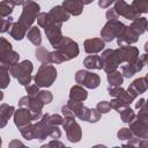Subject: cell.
Listing matches in <instances>:
<instances>
[{"mask_svg": "<svg viewBox=\"0 0 148 148\" xmlns=\"http://www.w3.org/2000/svg\"><path fill=\"white\" fill-rule=\"evenodd\" d=\"M145 77H146V80H147V82H148V74H146V76H145Z\"/></svg>", "mask_w": 148, "mask_h": 148, "instance_id": "6125c7cd", "label": "cell"}, {"mask_svg": "<svg viewBox=\"0 0 148 148\" xmlns=\"http://www.w3.org/2000/svg\"><path fill=\"white\" fill-rule=\"evenodd\" d=\"M42 120L45 121L50 126H54V125L59 126V125H62V123H64V118L60 114H57V113H53V114L46 113L42 117Z\"/></svg>", "mask_w": 148, "mask_h": 148, "instance_id": "1f68e13d", "label": "cell"}, {"mask_svg": "<svg viewBox=\"0 0 148 148\" xmlns=\"http://www.w3.org/2000/svg\"><path fill=\"white\" fill-rule=\"evenodd\" d=\"M143 47H145L146 53H148V42H146V43H145V46H143Z\"/></svg>", "mask_w": 148, "mask_h": 148, "instance_id": "91938a15", "label": "cell"}, {"mask_svg": "<svg viewBox=\"0 0 148 148\" xmlns=\"http://www.w3.org/2000/svg\"><path fill=\"white\" fill-rule=\"evenodd\" d=\"M43 106H44V104L37 97H31L30 96V99H29V103H28L27 108L31 112L32 120H38L42 117V109H43Z\"/></svg>", "mask_w": 148, "mask_h": 148, "instance_id": "44dd1931", "label": "cell"}, {"mask_svg": "<svg viewBox=\"0 0 148 148\" xmlns=\"http://www.w3.org/2000/svg\"><path fill=\"white\" fill-rule=\"evenodd\" d=\"M31 121H32V117H31V112L29 111L28 108L20 106V109H17L15 111V113H14V124H15L16 127H18V130L29 125Z\"/></svg>", "mask_w": 148, "mask_h": 148, "instance_id": "4fadbf2b", "label": "cell"}, {"mask_svg": "<svg viewBox=\"0 0 148 148\" xmlns=\"http://www.w3.org/2000/svg\"><path fill=\"white\" fill-rule=\"evenodd\" d=\"M145 103H146V99H143V98H140L138 102H136V104H135V109H141L143 105H145Z\"/></svg>", "mask_w": 148, "mask_h": 148, "instance_id": "db71d44e", "label": "cell"}, {"mask_svg": "<svg viewBox=\"0 0 148 148\" xmlns=\"http://www.w3.org/2000/svg\"><path fill=\"white\" fill-rule=\"evenodd\" d=\"M50 128L51 126L47 125L45 121L40 120L36 124H34V130H35V139L38 140H45L50 135Z\"/></svg>", "mask_w": 148, "mask_h": 148, "instance_id": "603a6c76", "label": "cell"}, {"mask_svg": "<svg viewBox=\"0 0 148 148\" xmlns=\"http://www.w3.org/2000/svg\"><path fill=\"white\" fill-rule=\"evenodd\" d=\"M117 0H98V6L101 8H108L112 3H114Z\"/></svg>", "mask_w": 148, "mask_h": 148, "instance_id": "816d5d0a", "label": "cell"}, {"mask_svg": "<svg viewBox=\"0 0 148 148\" xmlns=\"http://www.w3.org/2000/svg\"><path fill=\"white\" fill-rule=\"evenodd\" d=\"M34 66L30 60H23L21 62L14 64L10 67H8V71L12 76L16 77L18 83L22 86H27L31 82V73H32Z\"/></svg>", "mask_w": 148, "mask_h": 148, "instance_id": "7a4b0ae2", "label": "cell"}, {"mask_svg": "<svg viewBox=\"0 0 148 148\" xmlns=\"http://www.w3.org/2000/svg\"><path fill=\"white\" fill-rule=\"evenodd\" d=\"M147 89H148V82H147L146 77L143 76V77L135 79V80L130 84V87L127 88V91H128L132 96H134V97L136 98L138 95L143 94Z\"/></svg>", "mask_w": 148, "mask_h": 148, "instance_id": "ac0fdd59", "label": "cell"}, {"mask_svg": "<svg viewBox=\"0 0 148 148\" xmlns=\"http://www.w3.org/2000/svg\"><path fill=\"white\" fill-rule=\"evenodd\" d=\"M96 109H97L101 113H108V112L111 110L110 102H108V101H101V102H98V103H97Z\"/></svg>", "mask_w": 148, "mask_h": 148, "instance_id": "f6af8a7d", "label": "cell"}, {"mask_svg": "<svg viewBox=\"0 0 148 148\" xmlns=\"http://www.w3.org/2000/svg\"><path fill=\"white\" fill-rule=\"evenodd\" d=\"M101 112L97 110V109H90V114H89V119L88 121L89 123H96L101 119Z\"/></svg>", "mask_w": 148, "mask_h": 148, "instance_id": "7dc6e473", "label": "cell"}, {"mask_svg": "<svg viewBox=\"0 0 148 148\" xmlns=\"http://www.w3.org/2000/svg\"><path fill=\"white\" fill-rule=\"evenodd\" d=\"M102 62H103V69L106 73H110L112 71H116L117 67L120 65V61L114 52V50L112 49H106L102 52L101 56Z\"/></svg>", "mask_w": 148, "mask_h": 148, "instance_id": "9c48e42d", "label": "cell"}, {"mask_svg": "<svg viewBox=\"0 0 148 148\" xmlns=\"http://www.w3.org/2000/svg\"><path fill=\"white\" fill-rule=\"evenodd\" d=\"M117 136H118L119 140H131V139L134 136V134H133V132H132L131 128L123 127V128H120V130L118 131Z\"/></svg>", "mask_w": 148, "mask_h": 148, "instance_id": "b9f144b4", "label": "cell"}, {"mask_svg": "<svg viewBox=\"0 0 148 148\" xmlns=\"http://www.w3.org/2000/svg\"><path fill=\"white\" fill-rule=\"evenodd\" d=\"M143 65H145V59H143V56L141 57H138L134 61L132 62H126V65H123L121 66V73L124 75V77H132L135 73L140 72L142 68H143Z\"/></svg>", "mask_w": 148, "mask_h": 148, "instance_id": "7c38bea8", "label": "cell"}, {"mask_svg": "<svg viewBox=\"0 0 148 148\" xmlns=\"http://www.w3.org/2000/svg\"><path fill=\"white\" fill-rule=\"evenodd\" d=\"M13 23H14V22H13V17H10V16L2 18V22H1V32L3 34V32L9 31V29H10L12 25H13Z\"/></svg>", "mask_w": 148, "mask_h": 148, "instance_id": "ee69618b", "label": "cell"}, {"mask_svg": "<svg viewBox=\"0 0 148 148\" xmlns=\"http://www.w3.org/2000/svg\"><path fill=\"white\" fill-rule=\"evenodd\" d=\"M110 105H111V109H114L118 113H120L124 109H126L127 106H130L128 104H126L125 102H123L120 98H117V97H114L113 99H111Z\"/></svg>", "mask_w": 148, "mask_h": 148, "instance_id": "74e56055", "label": "cell"}, {"mask_svg": "<svg viewBox=\"0 0 148 148\" xmlns=\"http://www.w3.org/2000/svg\"><path fill=\"white\" fill-rule=\"evenodd\" d=\"M147 23H148V21H147V18L146 17H136V18H134L133 21H132V24H131V27L139 34V35H142L146 30H147Z\"/></svg>", "mask_w": 148, "mask_h": 148, "instance_id": "4dcf8cb0", "label": "cell"}, {"mask_svg": "<svg viewBox=\"0 0 148 148\" xmlns=\"http://www.w3.org/2000/svg\"><path fill=\"white\" fill-rule=\"evenodd\" d=\"M120 118H121V121H124V123H131V121H133L135 118H136V114L134 113V111L130 108V106H127L126 109H124L120 113Z\"/></svg>", "mask_w": 148, "mask_h": 148, "instance_id": "e575fe53", "label": "cell"}, {"mask_svg": "<svg viewBox=\"0 0 148 148\" xmlns=\"http://www.w3.org/2000/svg\"><path fill=\"white\" fill-rule=\"evenodd\" d=\"M145 104H146V106H147V108H148V99H147V101H146V103H145Z\"/></svg>", "mask_w": 148, "mask_h": 148, "instance_id": "94428289", "label": "cell"}, {"mask_svg": "<svg viewBox=\"0 0 148 148\" xmlns=\"http://www.w3.org/2000/svg\"><path fill=\"white\" fill-rule=\"evenodd\" d=\"M9 50H13L12 44L5 37H1V39H0V52H6V51H9Z\"/></svg>", "mask_w": 148, "mask_h": 148, "instance_id": "c3c4849f", "label": "cell"}, {"mask_svg": "<svg viewBox=\"0 0 148 148\" xmlns=\"http://www.w3.org/2000/svg\"><path fill=\"white\" fill-rule=\"evenodd\" d=\"M83 66L88 69H103V62L101 56L90 54L83 59Z\"/></svg>", "mask_w": 148, "mask_h": 148, "instance_id": "d4e9b609", "label": "cell"}, {"mask_svg": "<svg viewBox=\"0 0 148 148\" xmlns=\"http://www.w3.org/2000/svg\"><path fill=\"white\" fill-rule=\"evenodd\" d=\"M15 146H23V143L20 142L18 140H13L12 142H9V147H10V148H13V147H15Z\"/></svg>", "mask_w": 148, "mask_h": 148, "instance_id": "11a10c76", "label": "cell"}, {"mask_svg": "<svg viewBox=\"0 0 148 148\" xmlns=\"http://www.w3.org/2000/svg\"><path fill=\"white\" fill-rule=\"evenodd\" d=\"M132 6L141 14L148 13V0H133Z\"/></svg>", "mask_w": 148, "mask_h": 148, "instance_id": "ab89813d", "label": "cell"}, {"mask_svg": "<svg viewBox=\"0 0 148 148\" xmlns=\"http://www.w3.org/2000/svg\"><path fill=\"white\" fill-rule=\"evenodd\" d=\"M14 6H20V5H24L25 0H9Z\"/></svg>", "mask_w": 148, "mask_h": 148, "instance_id": "9f6ffc18", "label": "cell"}, {"mask_svg": "<svg viewBox=\"0 0 148 148\" xmlns=\"http://www.w3.org/2000/svg\"><path fill=\"white\" fill-rule=\"evenodd\" d=\"M62 127L66 131V135L67 139L73 142L76 143L81 140L82 138V131L80 125L75 121V117H67L64 118V123H62Z\"/></svg>", "mask_w": 148, "mask_h": 148, "instance_id": "52a82bcc", "label": "cell"}, {"mask_svg": "<svg viewBox=\"0 0 148 148\" xmlns=\"http://www.w3.org/2000/svg\"><path fill=\"white\" fill-rule=\"evenodd\" d=\"M9 35L15 39V40H21V39H23L25 36H27V32H28V30H25L18 22H15V23H13V25H12V28L9 29Z\"/></svg>", "mask_w": 148, "mask_h": 148, "instance_id": "83f0119b", "label": "cell"}, {"mask_svg": "<svg viewBox=\"0 0 148 148\" xmlns=\"http://www.w3.org/2000/svg\"><path fill=\"white\" fill-rule=\"evenodd\" d=\"M75 81L77 84L84 86L89 89H95L101 83V77L92 72H88L84 69H80L75 74Z\"/></svg>", "mask_w": 148, "mask_h": 148, "instance_id": "8992f818", "label": "cell"}, {"mask_svg": "<svg viewBox=\"0 0 148 148\" xmlns=\"http://www.w3.org/2000/svg\"><path fill=\"white\" fill-rule=\"evenodd\" d=\"M65 61H67V59L58 50L50 52V64H62Z\"/></svg>", "mask_w": 148, "mask_h": 148, "instance_id": "f35d334b", "label": "cell"}, {"mask_svg": "<svg viewBox=\"0 0 148 148\" xmlns=\"http://www.w3.org/2000/svg\"><path fill=\"white\" fill-rule=\"evenodd\" d=\"M27 38L35 45V46H39L42 43V35H40V30L38 27H31L28 32H27Z\"/></svg>", "mask_w": 148, "mask_h": 148, "instance_id": "f546056e", "label": "cell"}, {"mask_svg": "<svg viewBox=\"0 0 148 148\" xmlns=\"http://www.w3.org/2000/svg\"><path fill=\"white\" fill-rule=\"evenodd\" d=\"M37 23L40 28H43L45 30V35H46L50 44L56 49L64 37L61 34L62 23L57 21L49 13H39V15L37 17Z\"/></svg>", "mask_w": 148, "mask_h": 148, "instance_id": "6da1fadb", "label": "cell"}, {"mask_svg": "<svg viewBox=\"0 0 148 148\" xmlns=\"http://www.w3.org/2000/svg\"><path fill=\"white\" fill-rule=\"evenodd\" d=\"M113 8H114V10L117 12V14L119 16H123V17H125L127 20H131V21H133L134 18L140 16V13L132 5L126 3L125 0H117L114 2Z\"/></svg>", "mask_w": 148, "mask_h": 148, "instance_id": "30bf717a", "label": "cell"}, {"mask_svg": "<svg viewBox=\"0 0 148 148\" xmlns=\"http://www.w3.org/2000/svg\"><path fill=\"white\" fill-rule=\"evenodd\" d=\"M57 79V69L51 64H42L35 75V83L39 87H50Z\"/></svg>", "mask_w": 148, "mask_h": 148, "instance_id": "277c9868", "label": "cell"}, {"mask_svg": "<svg viewBox=\"0 0 148 148\" xmlns=\"http://www.w3.org/2000/svg\"><path fill=\"white\" fill-rule=\"evenodd\" d=\"M120 64L123 62H132L134 61L140 54H139V50L135 46H130V45H124V46H119L118 49L114 50Z\"/></svg>", "mask_w": 148, "mask_h": 148, "instance_id": "8fae6325", "label": "cell"}, {"mask_svg": "<svg viewBox=\"0 0 148 148\" xmlns=\"http://www.w3.org/2000/svg\"><path fill=\"white\" fill-rule=\"evenodd\" d=\"M15 113V109L14 106L12 105H8L6 103H2L0 105V120H1V124H0V127L3 128L7 124V121L9 120V118Z\"/></svg>", "mask_w": 148, "mask_h": 148, "instance_id": "484cf974", "label": "cell"}, {"mask_svg": "<svg viewBox=\"0 0 148 148\" xmlns=\"http://www.w3.org/2000/svg\"><path fill=\"white\" fill-rule=\"evenodd\" d=\"M94 0H82V2L84 3V5H89V3H91Z\"/></svg>", "mask_w": 148, "mask_h": 148, "instance_id": "680465c9", "label": "cell"}, {"mask_svg": "<svg viewBox=\"0 0 148 148\" xmlns=\"http://www.w3.org/2000/svg\"><path fill=\"white\" fill-rule=\"evenodd\" d=\"M35 54H36V59L42 64H50V52L44 46L37 47Z\"/></svg>", "mask_w": 148, "mask_h": 148, "instance_id": "d6a6232c", "label": "cell"}, {"mask_svg": "<svg viewBox=\"0 0 148 148\" xmlns=\"http://www.w3.org/2000/svg\"><path fill=\"white\" fill-rule=\"evenodd\" d=\"M68 108L74 112L75 117H77L81 120H86L88 121L89 119V114H90V109H88L87 106H84L82 104V102H75L72 99H68L67 102Z\"/></svg>", "mask_w": 148, "mask_h": 148, "instance_id": "9a60e30c", "label": "cell"}, {"mask_svg": "<svg viewBox=\"0 0 148 148\" xmlns=\"http://www.w3.org/2000/svg\"><path fill=\"white\" fill-rule=\"evenodd\" d=\"M147 30H148V23H147Z\"/></svg>", "mask_w": 148, "mask_h": 148, "instance_id": "be15d7a7", "label": "cell"}, {"mask_svg": "<svg viewBox=\"0 0 148 148\" xmlns=\"http://www.w3.org/2000/svg\"><path fill=\"white\" fill-rule=\"evenodd\" d=\"M0 72H1V88L5 89L8 87L9 84V81H10V77H9V71H8V67L6 66H2L0 65Z\"/></svg>", "mask_w": 148, "mask_h": 148, "instance_id": "d590c367", "label": "cell"}, {"mask_svg": "<svg viewBox=\"0 0 148 148\" xmlns=\"http://www.w3.org/2000/svg\"><path fill=\"white\" fill-rule=\"evenodd\" d=\"M139 34L131 27V25H126L124 32L117 38V44L119 46H124V45H131L133 43H136L139 39Z\"/></svg>", "mask_w": 148, "mask_h": 148, "instance_id": "5bb4252c", "label": "cell"}, {"mask_svg": "<svg viewBox=\"0 0 148 148\" xmlns=\"http://www.w3.org/2000/svg\"><path fill=\"white\" fill-rule=\"evenodd\" d=\"M108 91H109V95H110V96L120 98L123 102H125V103L128 104V105L135 99L134 96H132L127 90H125V89L121 88L120 86H119V87H109V88H108Z\"/></svg>", "mask_w": 148, "mask_h": 148, "instance_id": "e0dca14e", "label": "cell"}, {"mask_svg": "<svg viewBox=\"0 0 148 148\" xmlns=\"http://www.w3.org/2000/svg\"><path fill=\"white\" fill-rule=\"evenodd\" d=\"M49 136L52 138V139H59L61 136V131L56 125L54 126H51V128H50V135Z\"/></svg>", "mask_w": 148, "mask_h": 148, "instance_id": "681fc988", "label": "cell"}, {"mask_svg": "<svg viewBox=\"0 0 148 148\" xmlns=\"http://www.w3.org/2000/svg\"><path fill=\"white\" fill-rule=\"evenodd\" d=\"M84 51L89 54H96L98 52H101L104 46H105V42L102 38H89L84 40Z\"/></svg>", "mask_w": 148, "mask_h": 148, "instance_id": "2e32d148", "label": "cell"}, {"mask_svg": "<svg viewBox=\"0 0 148 148\" xmlns=\"http://www.w3.org/2000/svg\"><path fill=\"white\" fill-rule=\"evenodd\" d=\"M143 59H145V62H146V65L148 66V53L143 54Z\"/></svg>", "mask_w": 148, "mask_h": 148, "instance_id": "6f0895ef", "label": "cell"}, {"mask_svg": "<svg viewBox=\"0 0 148 148\" xmlns=\"http://www.w3.org/2000/svg\"><path fill=\"white\" fill-rule=\"evenodd\" d=\"M54 50H58L67 59V61L73 58H76L80 52L77 43L74 42L73 39H71L69 37H62V39L60 40V43L58 44V46Z\"/></svg>", "mask_w": 148, "mask_h": 148, "instance_id": "ba28073f", "label": "cell"}, {"mask_svg": "<svg viewBox=\"0 0 148 148\" xmlns=\"http://www.w3.org/2000/svg\"><path fill=\"white\" fill-rule=\"evenodd\" d=\"M126 25L119 20H110L101 30V37L104 42H111L114 38H118L125 30Z\"/></svg>", "mask_w": 148, "mask_h": 148, "instance_id": "5b68a950", "label": "cell"}, {"mask_svg": "<svg viewBox=\"0 0 148 148\" xmlns=\"http://www.w3.org/2000/svg\"><path fill=\"white\" fill-rule=\"evenodd\" d=\"M88 97L87 90L81 87V84H75L69 90V99L75 101V102H83Z\"/></svg>", "mask_w": 148, "mask_h": 148, "instance_id": "cb8c5ba5", "label": "cell"}, {"mask_svg": "<svg viewBox=\"0 0 148 148\" xmlns=\"http://www.w3.org/2000/svg\"><path fill=\"white\" fill-rule=\"evenodd\" d=\"M39 5L32 0H25L24 5H23V9L22 13L18 17V23L25 29H30L32 27V23L35 22V20H37L38 15H39Z\"/></svg>", "mask_w": 148, "mask_h": 148, "instance_id": "3957f363", "label": "cell"}, {"mask_svg": "<svg viewBox=\"0 0 148 148\" xmlns=\"http://www.w3.org/2000/svg\"><path fill=\"white\" fill-rule=\"evenodd\" d=\"M136 119L148 125V108L146 106V104L141 109H139V113L136 114Z\"/></svg>", "mask_w": 148, "mask_h": 148, "instance_id": "7bdbcfd3", "label": "cell"}, {"mask_svg": "<svg viewBox=\"0 0 148 148\" xmlns=\"http://www.w3.org/2000/svg\"><path fill=\"white\" fill-rule=\"evenodd\" d=\"M49 14H50L52 17H54L57 21L61 22V23L68 21L69 15H71L62 6H56V7H53V8L49 12Z\"/></svg>", "mask_w": 148, "mask_h": 148, "instance_id": "4316f807", "label": "cell"}, {"mask_svg": "<svg viewBox=\"0 0 148 148\" xmlns=\"http://www.w3.org/2000/svg\"><path fill=\"white\" fill-rule=\"evenodd\" d=\"M130 128L132 130L133 134L140 139H148V125L140 121V120H133L130 123Z\"/></svg>", "mask_w": 148, "mask_h": 148, "instance_id": "d6986e66", "label": "cell"}, {"mask_svg": "<svg viewBox=\"0 0 148 148\" xmlns=\"http://www.w3.org/2000/svg\"><path fill=\"white\" fill-rule=\"evenodd\" d=\"M14 5L9 1V0H2L0 2V15L2 18L8 17L10 15V13L13 12Z\"/></svg>", "mask_w": 148, "mask_h": 148, "instance_id": "836d02e7", "label": "cell"}, {"mask_svg": "<svg viewBox=\"0 0 148 148\" xmlns=\"http://www.w3.org/2000/svg\"><path fill=\"white\" fill-rule=\"evenodd\" d=\"M24 87H25V90H27L28 95L31 96V97H36L37 94L39 92V86H37L36 83H34V84H30L29 83V84H27Z\"/></svg>", "mask_w": 148, "mask_h": 148, "instance_id": "bcb514c9", "label": "cell"}, {"mask_svg": "<svg viewBox=\"0 0 148 148\" xmlns=\"http://www.w3.org/2000/svg\"><path fill=\"white\" fill-rule=\"evenodd\" d=\"M20 59V56L14 50H9L6 52H0V65L10 67L14 64H17Z\"/></svg>", "mask_w": 148, "mask_h": 148, "instance_id": "7402d4cb", "label": "cell"}, {"mask_svg": "<svg viewBox=\"0 0 148 148\" xmlns=\"http://www.w3.org/2000/svg\"><path fill=\"white\" fill-rule=\"evenodd\" d=\"M20 132H21L22 136H23L24 139H27V140H32V139H35L34 124H31V123H30L29 125H27V126L22 127V128L20 130Z\"/></svg>", "mask_w": 148, "mask_h": 148, "instance_id": "8d00e7d4", "label": "cell"}, {"mask_svg": "<svg viewBox=\"0 0 148 148\" xmlns=\"http://www.w3.org/2000/svg\"><path fill=\"white\" fill-rule=\"evenodd\" d=\"M71 15L77 16L82 13L83 10V6L84 3L82 2V0H64L62 5H61Z\"/></svg>", "mask_w": 148, "mask_h": 148, "instance_id": "ffe728a7", "label": "cell"}, {"mask_svg": "<svg viewBox=\"0 0 148 148\" xmlns=\"http://www.w3.org/2000/svg\"><path fill=\"white\" fill-rule=\"evenodd\" d=\"M36 97H37L44 105L51 103L52 99H53V95H52L50 91H47V90H39V92L37 94Z\"/></svg>", "mask_w": 148, "mask_h": 148, "instance_id": "60d3db41", "label": "cell"}, {"mask_svg": "<svg viewBox=\"0 0 148 148\" xmlns=\"http://www.w3.org/2000/svg\"><path fill=\"white\" fill-rule=\"evenodd\" d=\"M43 147L44 148H46V147H64V143L60 142V141H58V139H53L52 141H50L49 143L44 145Z\"/></svg>", "mask_w": 148, "mask_h": 148, "instance_id": "f5cc1de1", "label": "cell"}, {"mask_svg": "<svg viewBox=\"0 0 148 148\" xmlns=\"http://www.w3.org/2000/svg\"><path fill=\"white\" fill-rule=\"evenodd\" d=\"M105 16H106L108 21H110V20H118V17H119V15H118V14H117V12L114 10V8L108 9V10H106Z\"/></svg>", "mask_w": 148, "mask_h": 148, "instance_id": "f907efd6", "label": "cell"}, {"mask_svg": "<svg viewBox=\"0 0 148 148\" xmlns=\"http://www.w3.org/2000/svg\"><path fill=\"white\" fill-rule=\"evenodd\" d=\"M108 83H109V87H119L121 86L123 81H124V75L123 73H120L119 71H112L110 73H108Z\"/></svg>", "mask_w": 148, "mask_h": 148, "instance_id": "f1b7e54d", "label": "cell"}]
</instances>
